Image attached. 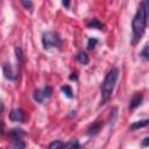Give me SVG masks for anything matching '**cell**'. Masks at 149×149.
Masks as SVG:
<instances>
[{
    "instance_id": "cell-4",
    "label": "cell",
    "mask_w": 149,
    "mask_h": 149,
    "mask_svg": "<svg viewBox=\"0 0 149 149\" xmlns=\"http://www.w3.org/2000/svg\"><path fill=\"white\" fill-rule=\"evenodd\" d=\"M8 118L14 122H24L27 119V114L22 108H13L9 112Z\"/></svg>"
},
{
    "instance_id": "cell-14",
    "label": "cell",
    "mask_w": 149,
    "mask_h": 149,
    "mask_svg": "<svg viewBox=\"0 0 149 149\" xmlns=\"http://www.w3.org/2000/svg\"><path fill=\"white\" fill-rule=\"evenodd\" d=\"M61 90H62V92L64 93V95H66L68 98H72V97H73V91H72V88H71L69 85L62 86Z\"/></svg>"
},
{
    "instance_id": "cell-18",
    "label": "cell",
    "mask_w": 149,
    "mask_h": 149,
    "mask_svg": "<svg viewBox=\"0 0 149 149\" xmlns=\"http://www.w3.org/2000/svg\"><path fill=\"white\" fill-rule=\"evenodd\" d=\"M97 44H98V40H97V38L91 37V38H88V41H87V49L92 50V49H94V48H95V45H97Z\"/></svg>"
},
{
    "instance_id": "cell-1",
    "label": "cell",
    "mask_w": 149,
    "mask_h": 149,
    "mask_svg": "<svg viewBox=\"0 0 149 149\" xmlns=\"http://www.w3.org/2000/svg\"><path fill=\"white\" fill-rule=\"evenodd\" d=\"M148 21H149V1H142L132 21V31H133L130 40L132 45H136L140 42L142 36L144 35Z\"/></svg>"
},
{
    "instance_id": "cell-21",
    "label": "cell",
    "mask_w": 149,
    "mask_h": 149,
    "mask_svg": "<svg viewBox=\"0 0 149 149\" xmlns=\"http://www.w3.org/2000/svg\"><path fill=\"white\" fill-rule=\"evenodd\" d=\"M141 146H142V147H149V136H147V137H144V139L142 140Z\"/></svg>"
},
{
    "instance_id": "cell-8",
    "label": "cell",
    "mask_w": 149,
    "mask_h": 149,
    "mask_svg": "<svg viewBox=\"0 0 149 149\" xmlns=\"http://www.w3.org/2000/svg\"><path fill=\"white\" fill-rule=\"evenodd\" d=\"M2 72H3L5 77L7 79H9V80H15L16 79V74L13 72V69L9 64H7V63L2 64Z\"/></svg>"
},
{
    "instance_id": "cell-9",
    "label": "cell",
    "mask_w": 149,
    "mask_h": 149,
    "mask_svg": "<svg viewBox=\"0 0 149 149\" xmlns=\"http://www.w3.org/2000/svg\"><path fill=\"white\" fill-rule=\"evenodd\" d=\"M149 125V119H143V120H139V121H134L130 126H129V130H137L140 128L147 127Z\"/></svg>"
},
{
    "instance_id": "cell-2",
    "label": "cell",
    "mask_w": 149,
    "mask_h": 149,
    "mask_svg": "<svg viewBox=\"0 0 149 149\" xmlns=\"http://www.w3.org/2000/svg\"><path fill=\"white\" fill-rule=\"evenodd\" d=\"M119 74H120V71L118 68H112L107 72L100 88V105H104L112 97L114 87L119 79Z\"/></svg>"
},
{
    "instance_id": "cell-16",
    "label": "cell",
    "mask_w": 149,
    "mask_h": 149,
    "mask_svg": "<svg viewBox=\"0 0 149 149\" xmlns=\"http://www.w3.org/2000/svg\"><path fill=\"white\" fill-rule=\"evenodd\" d=\"M65 149H81V148H80V144H79L78 140H72V141H70L68 143Z\"/></svg>"
},
{
    "instance_id": "cell-5",
    "label": "cell",
    "mask_w": 149,
    "mask_h": 149,
    "mask_svg": "<svg viewBox=\"0 0 149 149\" xmlns=\"http://www.w3.org/2000/svg\"><path fill=\"white\" fill-rule=\"evenodd\" d=\"M26 135H27V133L22 128H12V129L8 130V137L12 141L22 140V137H24Z\"/></svg>"
},
{
    "instance_id": "cell-19",
    "label": "cell",
    "mask_w": 149,
    "mask_h": 149,
    "mask_svg": "<svg viewBox=\"0 0 149 149\" xmlns=\"http://www.w3.org/2000/svg\"><path fill=\"white\" fill-rule=\"evenodd\" d=\"M140 56H141L142 58H144V59L149 61V45H146V47L143 48V50L141 51Z\"/></svg>"
},
{
    "instance_id": "cell-22",
    "label": "cell",
    "mask_w": 149,
    "mask_h": 149,
    "mask_svg": "<svg viewBox=\"0 0 149 149\" xmlns=\"http://www.w3.org/2000/svg\"><path fill=\"white\" fill-rule=\"evenodd\" d=\"M71 80H77V78H78V76H77V73L76 72H73V73H71V76L69 77Z\"/></svg>"
},
{
    "instance_id": "cell-17",
    "label": "cell",
    "mask_w": 149,
    "mask_h": 149,
    "mask_svg": "<svg viewBox=\"0 0 149 149\" xmlns=\"http://www.w3.org/2000/svg\"><path fill=\"white\" fill-rule=\"evenodd\" d=\"M42 92H43L44 98H50L51 94H52V87L49 86V85H47V86H44V87L42 88Z\"/></svg>"
},
{
    "instance_id": "cell-6",
    "label": "cell",
    "mask_w": 149,
    "mask_h": 149,
    "mask_svg": "<svg viewBox=\"0 0 149 149\" xmlns=\"http://www.w3.org/2000/svg\"><path fill=\"white\" fill-rule=\"evenodd\" d=\"M102 127V122L101 121H94L93 123H91L87 129H86V135L87 136H94L99 133V130L101 129Z\"/></svg>"
},
{
    "instance_id": "cell-23",
    "label": "cell",
    "mask_w": 149,
    "mask_h": 149,
    "mask_svg": "<svg viewBox=\"0 0 149 149\" xmlns=\"http://www.w3.org/2000/svg\"><path fill=\"white\" fill-rule=\"evenodd\" d=\"M63 6L69 7V6H70V2H69V1H63Z\"/></svg>"
},
{
    "instance_id": "cell-20",
    "label": "cell",
    "mask_w": 149,
    "mask_h": 149,
    "mask_svg": "<svg viewBox=\"0 0 149 149\" xmlns=\"http://www.w3.org/2000/svg\"><path fill=\"white\" fill-rule=\"evenodd\" d=\"M20 2H21V5H22L26 9L31 10V8H33V2H31V1H24V0H21Z\"/></svg>"
},
{
    "instance_id": "cell-12",
    "label": "cell",
    "mask_w": 149,
    "mask_h": 149,
    "mask_svg": "<svg viewBox=\"0 0 149 149\" xmlns=\"http://www.w3.org/2000/svg\"><path fill=\"white\" fill-rule=\"evenodd\" d=\"M66 146H68V143H64L63 141L56 140V141H52V142L48 146V149H65Z\"/></svg>"
},
{
    "instance_id": "cell-15",
    "label": "cell",
    "mask_w": 149,
    "mask_h": 149,
    "mask_svg": "<svg viewBox=\"0 0 149 149\" xmlns=\"http://www.w3.org/2000/svg\"><path fill=\"white\" fill-rule=\"evenodd\" d=\"M33 97H34V99L37 101V102H42L45 98H44V95H43V92H42V90H36L35 92H34V94H33Z\"/></svg>"
},
{
    "instance_id": "cell-3",
    "label": "cell",
    "mask_w": 149,
    "mask_h": 149,
    "mask_svg": "<svg viewBox=\"0 0 149 149\" xmlns=\"http://www.w3.org/2000/svg\"><path fill=\"white\" fill-rule=\"evenodd\" d=\"M42 44L44 49H49L52 47L59 48L62 45V40L59 35L55 31H45L42 35Z\"/></svg>"
},
{
    "instance_id": "cell-10",
    "label": "cell",
    "mask_w": 149,
    "mask_h": 149,
    "mask_svg": "<svg viewBox=\"0 0 149 149\" xmlns=\"http://www.w3.org/2000/svg\"><path fill=\"white\" fill-rule=\"evenodd\" d=\"M86 26H87V28H91V29H99V30L104 29V24H102L98 19H95V17L91 19V20L86 23Z\"/></svg>"
},
{
    "instance_id": "cell-13",
    "label": "cell",
    "mask_w": 149,
    "mask_h": 149,
    "mask_svg": "<svg viewBox=\"0 0 149 149\" xmlns=\"http://www.w3.org/2000/svg\"><path fill=\"white\" fill-rule=\"evenodd\" d=\"M10 149H26V143L23 140H15L12 141Z\"/></svg>"
},
{
    "instance_id": "cell-11",
    "label": "cell",
    "mask_w": 149,
    "mask_h": 149,
    "mask_svg": "<svg viewBox=\"0 0 149 149\" xmlns=\"http://www.w3.org/2000/svg\"><path fill=\"white\" fill-rule=\"evenodd\" d=\"M76 59H77L80 64H84V65L88 64V62H90L88 55H87L85 51H79V52L76 55Z\"/></svg>"
},
{
    "instance_id": "cell-7",
    "label": "cell",
    "mask_w": 149,
    "mask_h": 149,
    "mask_svg": "<svg viewBox=\"0 0 149 149\" xmlns=\"http://www.w3.org/2000/svg\"><path fill=\"white\" fill-rule=\"evenodd\" d=\"M142 100H143V94L140 92H136L129 100V109H135L137 106L142 104Z\"/></svg>"
}]
</instances>
